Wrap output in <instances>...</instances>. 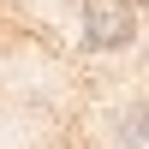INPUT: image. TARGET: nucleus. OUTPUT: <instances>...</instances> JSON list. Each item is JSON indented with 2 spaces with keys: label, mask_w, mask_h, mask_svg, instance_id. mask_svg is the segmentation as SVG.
Masks as SVG:
<instances>
[{
  "label": "nucleus",
  "mask_w": 149,
  "mask_h": 149,
  "mask_svg": "<svg viewBox=\"0 0 149 149\" xmlns=\"http://www.w3.org/2000/svg\"><path fill=\"white\" fill-rule=\"evenodd\" d=\"M131 36H137L131 0H84V48H90V54H113Z\"/></svg>",
  "instance_id": "nucleus-1"
},
{
  "label": "nucleus",
  "mask_w": 149,
  "mask_h": 149,
  "mask_svg": "<svg viewBox=\"0 0 149 149\" xmlns=\"http://www.w3.org/2000/svg\"><path fill=\"white\" fill-rule=\"evenodd\" d=\"M119 143L125 149H149V102H137V107L119 113Z\"/></svg>",
  "instance_id": "nucleus-2"
}]
</instances>
